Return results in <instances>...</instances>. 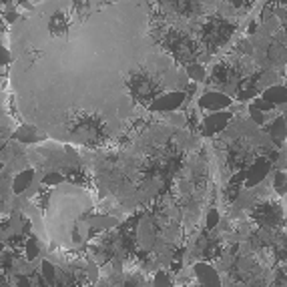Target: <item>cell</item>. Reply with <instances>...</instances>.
Masks as SVG:
<instances>
[{
	"mask_svg": "<svg viewBox=\"0 0 287 287\" xmlns=\"http://www.w3.org/2000/svg\"><path fill=\"white\" fill-rule=\"evenodd\" d=\"M20 113L59 141L92 145L137 105L179 90L149 32L147 0H42L10 32Z\"/></svg>",
	"mask_w": 287,
	"mask_h": 287,
	"instance_id": "6da1fadb",
	"label": "cell"
},
{
	"mask_svg": "<svg viewBox=\"0 0 287 287\" xmlns=\"http://www.w3.org/2000/svg\"><path fill=\"white\" fill-rule=\"evenodd\" d=\"M92 197L84 189L65 181L51 193L49 233L59 247L63 245V249H76L84 237V231H88L84 213L92 207Z\"/></svg>",
	"mask_w": 287,
	"mask_h": 287,
	"instance_id": "7a4b0ae2",
	"label": "cell"
},
{
	"mask_svg": "<svg viewBox=\"0 0 287 287\" xmlns=\"http://www.w3.org/2000/svg\"><path fill=\"white\" fill-rule=\"evenodd\" d=\"M231 105V99L221 92H207L201 97V107L209 111H225Z\"/></svg>",
	"mask_w": 287,
	"mask_h": 287,
	"instance_id": "3957f363",
	"label": "cell"
},
{
	"mask_svg": "<svg viewBox=\"0 0 287 287\" xmlns=\"http://www.w3.org/2000/svg\"><path fill=\"white\" fill-rule=\"evenodd\" d=\"M229 119H231V115L229 113H221V111H215L211 117H207L205 119V123H203V129H205V133L207 135H215V133H219L227 123H229Z\"/></svg>",
	"mask_w": 287,
	"mask_h": 287,
	"instance_id": "277c9868",
	"label": "cell"
},
{
	"mask_svg": "<svg viewBox=\"0 0 287 287\" xmlns=\"http://www.w3.org/2000/svg\"><path fill=\"white\" fill-rule=\"evenodd\" d=\"M267 173H269V165H267L265 161H257V163L251 167V171L247 173V179H245L247 187H255V185H259V183L265 179Z\"/></svg>",
	"mask_w": 287,
	"mask_h": 287,
	"instance_id": "5b68a950",
	"label": "cell"
},
{
	"mask_svg": "<svg viewBox=\"0 0 287 287\" xmlns=\"http://www.w3.org/2000/svg\"><path fill=\"white\" fill-rule=\"evenodd\" d=\"M195 273L197 277L201 279V283H207V285H221V279L219 275L215 273V269L207 263H197L195 265Z\"/></svg>",
	"mask_w": 287,
	"mask_h": 287,
	"instance_id": "8992f818",
	"label": "cell"
},
{
	"mask_svg": "<svg viewBox=\"0 0 287 287\" xmlns=\"http://www.w3.org/2000/svg\"><path fill=\"white\" fill-rule=\"evenodd\" d=\"M263 99L273 105H287V86H269L263 92Z\"/></svg>",
	"mask_w": 287,
	"mask_h": 287,
	"instance_id": "52a82bcc",
	"label": "cell"
},
{
	"mask_svg": "<svg viewBox=\"0 0 287 287\" xmlns=\"http://www.w3.org/2000/svg\"><path fill=\"white\" fill-rule=\"evenodd\" d=\"M32 177H34V173H32L30 169L20 171V173L14 177V183H12V191H14V193H22V191H26L28 185L32 183Z\"/></svg>",
	"mask_w": 287,
	"mask_h": 287,
	"instance_id": "ba28073f",
	"label": "cell"
},
{
	"mask_svg": "<svg viewBox=\"0 0 287 287\" xmlns=\"http://www.w3.org/2000/svg\"><path fill=\"white\" fill-rule=\"evenodd\" d=\"M271 137L275 143H283L287 137V119L285 117H277L275 123L271 125Z\"/></svg>",
	"mask_w": 287,
	"mask_h": 287,
	"instance_id": "9c48e42d",
	"label": "cell"
},
{
	"mask_svg": "<svg viewBox=\"0 0 287 287\" xmlns=\"http://www.w3.org/2000/svg\"><path fill=\"white\" fill-rule=\"evenodd\" d=\"M275 191H277L279 195L287 193V175L285 173H277L275 175Z\"/></svg>",
	"mask_w": 287,
	"mask_h": 287,
	"instance_id": "30bf717a",
	"label": "cell"
},
{
	"mask_svg": "<svg viewBox=\"0 0 287 287\" xmlns=\"http://www.w3.org/2000/svg\"><path fill=\"white\" fill-rule=\"evenodd\" d=\"M187 74H189L191 78H195V80H203V78H205V71H203V67H199V65H191L189 71H187Z\"/></svg>",
	"mask_w": 287,
	"mask_h": 287,
	"instance_id": "8fae6325",
	"label": "cell"
},
{
	"mask_svg": "<svg viewBox=\"0 0 287 287\" xmlns=\"http://www.w3.org/2000/svg\"><path fill=\"white\" fill-rule=\"evenodd\" d=\"M44 185H61L63 183V175L61 173H51V175H44L42 177Z\"/></svg>",
	"mask_w": 287,
	"mask_h": 287,
	"instance_id": "7c38bea8",
	"label": "cell"
},
{
	"mask_svg": "<svg viewBox=\"0 0 287 287\" xmlns=\"http://www.w3.org/2000/svg\"><path fill=\"white\" fill-rule=\"evenodd\" d=\"M251 107H253V109H259V111H271L275 105H273V103H269L267 99H257V101L251 105Z\"/></svg>",
	"mask_w": 287,
	"mask_h": 287,
	"instance_id": "4fadbf2b",
	"label": "cell"
},
{
	"mask_svg": "<svg viewBox=\"0 0 287 287\" xmlns=\"http://www.w3.org/2000/svg\"><path fill=\"white\" fill-rule=\"evenodd\" d=\"M217 223H219V213H217V209H211V211L207 213V227L213 229Z\"/></svg>",
	"mask_w": 287,
	"mask_h": 287,
	"instance_id": "5bb4252c",
	"label": "cell"
},
{
	"mask_svg": "<svg viewBox=\"0 0 287 287\" xmlns=\"http://www.w3.org/2000/svg\"><path fill=\"white\" fill-rule=\"evenodd\" d=\"M36 253H38L36 241H34V239H30V241L26 243V257H28V259H34V257H36Z\"/></svg>",
	"mask_w": 287,
	"mask_h": 287,
	"instance_id": "9a60e30c",
	"label": "cell"
},
{
	"mask_svg": "<svg viewBox=\"0 0 287 287\" xmlns=\"http://www.w3.org/2000/svg\"><path fill=\"white\" fill-rule=\"evenodd\" d=\"M42 273L46 275V279H49V281L55 279V269H53V265H51L49 261H44V265H42Z\"/></svg>",
	"mask_w": 287,
	"mask_h": 287,
	"instance_id": "2e32d148",
	"label": "cell"
},
{
	"mask_svg": "<svg viewBox=\"0 0 287 287\" xmlns=\"http://www.w3.org/2000/svg\"><path fill=\"white\" fill-rule=\"evenodd\" d=\"M251 119H253L257 125H263V123H265L263 111H259V109H253V107H251Z\"/></svg>",
	"mask_w": 287,
	"mask_h": 287,
	"instance_id": "e0dca14e",
	"label": "cell"
},
{
	"mask_svg": "<svg viewBox=\"0 0 287 287\" xmlns=\"http://www.w3.org/2000/svg\"><path fill=\"white\" fill-rule=\"evenodd\" d=\"M10 61H12L10 51H6V49H2V46H0V65H6V63H10Z\"/></svg>",
	"mask_w": 287,
	"mask_h": 287,
	"instance_id": "ac0fdd59",
	"label": "cell"
},
{
	"mask_svg": "<svg viewBox=\"0 0 287 287\" xmlns=\"http://www.w3.org/2000/svg\"><path fill=\"white\" fill-rule=\"evenodd\" d=\"M283 197H285V199H283V207H285V215H287V193H285Z\"/></svg>",
	"mask_w": 287,
	"mask_h": 287,
	"instance_id": "d6986e66",
	"label": "cell"
},
{
	"mask_svg": "<svg viewBox=\"0 0 287 287\" xmlns=\"http://www.w3.org/2000/svg\"><path fill=\"white\" fill-rule=\"evenodd\" d=\"M233 4H235V6H241V4H243V0H233Z\"/></svg>",
	"mask_w": 287,
	"mask_h": 287,
	"instance_id": "ffe728a7",
	"label": "cell"
},
{
	"mask_svg": "<svg viewBox=\"0 0 287 287\" xmlns=\"http://www.w3.org/2000/svg\"><path fill=\"white\" fill-rule=\"evenodd\" d=\"M0 251H2V245H0Z\"/></svg>",
	"mask_w": 287,
	"mask_h": 287,
	"instance_id": "44dd1931",
	"label": "cell"
},
{
	"mask_svg": "<svg viewBox=\"0 0 287 287\" xmlns=\"http://www.w3.org/2000/svg\"><path fill=\"white\" fill-rule=\"evenodd\" d=\"M0 169H2V165H0Z\"/></svg>",
	"mask_w": 287,
	"mask_h": 287,
	"instance_id": "7402d4cb",
	"label": "cell"
}]
</instances>
